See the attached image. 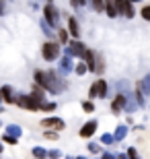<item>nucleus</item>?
Returning <instances> with one entry per match:
<instances>
[{"label": "nucleus", "mask_w": 150, "mask_h": 159, "mask_svg": "<svg viewBox=\"0 0 150 159\" xmlns=\"http://www.w3.org/2000/svg\"><path fill=\"white\" fill-rule=\"evenodd\" d=\"M58 35H60V41H64V43L68 41V31H66V29H60Z\"/></svg>", "instance_id": "obj_27"}, {"label": "nucleus", "mask_w": 150, "mask_h": 159, "mask_svg": "<svg viewBox=\"0 0 150 159\" xmlns=\"http://www.w3.org/2000/svg\"><path fill=\"white\" fill-rule=\"evenodd\" d=\"M127 155H130V159H140V157H138V153H136V149H134V147H130V149H127Z\"/></svg>", "instance_id": "obj_32"}, {"label": "nucleus", "mask_w": 150, "mask_h": 159, "mask_svg": "<svg viewBox=\"0 0 150 159\" xmlns=\"http://www.w3.org/2000/svg\"><path fill=\"white\" fill-rule=\"evenodd\" d=\"M127 99H130V97H127V95H117L115 97V101H113V103H111V110H113V114H117L121 110V107H126L127 106Z\"/></svg>", "instance_id": "obj_9"}, {"label": "nucleus", "mask_w": 150, "mask_h": 159, "mask_svg": "<svg viewBox=\"0 0 150 159\" xmlns=\"http://www.w3.org/2000/svg\"><path fill=\"white\" fill-rule=\"evenodd\" d=\"M140 89H142L146 95H150V72L144 77V81H142V87H140Z\"/></svg>", "instance_id": "obj_20"}, {"label": "nucleus", "mask_w": 150, "mask_h": 159, "mask_svg": "<svg viewBox=\"0 0 150 159\" xmlns=\"http://www.w3.org/2000/svg\"><path fill=\"white\" fill-rule=\"evenodd\" d=\"M117 89H119V91H126V89H127V83L126 81H119V83H117Z\"/></svg>", "instance_id": "obj_34"}, {"label": "nucleus", "mask_w": 150, "mask_h": 159, "mask_svg": "<svg viewBox=\"0 0 150 159\" xmlns=\"http://www.w3.org/2000/svg\"><path fill=\"white\" fill-rule=\"evenodd\" d=\"M0 112H2V107H0Z\"/></svg>", "instance_id": "obj_43"}, {"label": "nucleus", "mask_w": 150, "mask_h": 159, "mask_svg": "<svg viewBox=\"0 0 150 159\" xmlns=\"http://www.w3.org/2000/svg\"><path fill=\"white\" fill-rule=\"evenodd\" d=\"M95 130H97V120H88V122L80 128V136H82V139L92 136V134H95Z\"/></svg>", "instance_id": "obj_7"}, {"label": "nucleus", "mask_w": 150, "mask_h": 159, "mask_svg": "<svg viewBox=\"0 0 150 159\" xmlns=\"http://www.w3.org/2000/svg\"><path fill=\"white\" fill-rule=\"evenodd\" d=\"M6 134H11V136H21L23 134V128L21 126H17V124H11V126H6Z\"/></svg>", "instance_id": "obj_15"}, {"label": "nucleus", "mask_w": 150, "mask_h": 159, "mask_svg": "<svg viewBox=\"0 0 150 159\" xmlns=\"http://www.w3.org/2000/svg\"><path fill=\"white\" fill-rule=\"evenodd\" d=\"M82 110H84V112H88V114H91L92 110H95V106H92L91 101H84V103H82Z\"/></svg>", "instance_id": "obj_26"}, {"label": "nucleus", "mask_w": 150, "mask_h": 159, "mask_svg": "<svg viewBox=\"0 0 150 159\" xmlns=\"http://www.w3.org/2000/svg\"><path fill=\"white\" fill-rule=\"evenodd\" d=\"M142 17H144L146 21H150V6H144V8H142Z\"/></svg>", "instance_id": "obj_33"}, {"label": "nucleus", "mask_w": 150, "mask_h": 159, "mask_svg": "<svg viewBox=\"0 0 150 159\" xmlns=\"http://www.w3.org/2000/svg\"><path fill=\"white\" fill-rule=\"evenodd\" d=\"M0 153H2V145H0Z\"/></svg>", "instance_id": "obj_41"}, {"label": "nucleus", "mask_w": 150, "mask_h": 159, "mask_svg": "<svg viewBox=\"0 0 150 159\" xmlns=\"http://www.w3.org/2000/svg\"><path fill=\"white\" fill-rule=\"evenodd\" d=\"M84 58H87V64H88V70L95 72V68H97V54L91 52V50H87V54H84Z\"/></svg>", "instance_id": "obj_11"}, {"label": "nucleus", "mask_w": 150, "mask_h": 159, "mask_svg": "<svg viewBox=\"0 0 150 159\" xmlns=\"http://www.w3.org/2000/svg\"><path fill=\"white\" fill-rule=\"evenodd\" d=\"M4 141H6V143H11V145H17L19 139H17V136H11V134H4Z\"/></svg>", "instance_id": "obj_30"}, {"label": "nucleus", "mask_w": 150, "mask_h": 159, "mask_svg": "<svg viewBox=\"0 0 150 159\" xmlns=\"http://www.w3.org/2000/svg\"><path fill=\"white\" fill-rule=\"evenodd\" d=\"M74 72H76V75H80V77H82L84 72H88V64H82V62H78V64L74 66Z\"/></svg>", "instance_id": "obj_21"}, {"label": "nucleus", "mask_w": 150, "mask_h": 159, "mask_svg": "<svg viewBox=\"0 0 150 159\" xmlns=\"http://www.w3.org/2000/svg\"><path fill=\"white\" fill-rule=\"evenodd\" d=\"M31 97H35L39 103H43V87H41V85H35V87L31 89Z\"/></svg>", "instance_id": "obj_14"}, {"label": "nucleus", "mask_w": 150, "mask_h": 159, "mask_svg": "<svg viewBox=\"0 0 150 159\" xmlns=\"http://www.w3.org/2000/svg\"><path fill=\"white\" fill-rule=\"evenodd\" d=\"M4 12V0H0V15Z\"/></svg>", "instance_id": "obj_37"}, {"label": "nucleus", "mask_w": 150, "mask_h": 159, "mask_svg": "<svg viewBox=\"0 0 150 159\" xmlns=\"http://www.w3.org/2000/svg\"><path fill=\"white\" fill-rule=\"evenodd\" d=\"M41 126H45V128H56V130H62L66 124L62 122L60 118H45V120H41Z\"/></svg>", "instance_id": "obj_8"}, {"label": "nucleus", "mask_w": 150, "mask_h": 159, "mask_svg": "<svg viewBox=\"0 0 150 159\" xmlns=\"http://www.w3.org/2000/svg\"><path fill=\"white\" fill-rule=\"evenodd\" d=\"M78 159H84V157H78Z\"/></svg>", "instance_id": "obj_42"}, {"label": "nucleus", "mask_w": 150, "mask_h": 159, "mask_svg": "<svg viewBox=\"0 0 150 159\" xmlns=\"http://www.w3.org/2000/svg\"><path fill=\"white\" fill-rule=\"evenodd\" d=\"M88 151H92V153H101V147H99L97 143H88Z\"/></svg>", "instance_id": "obj_25"}, {"label": "nucleus", "mask_w": 150, "mask_h": 159, "mask_svg": "<svg viewBox=\"0 0 150 159\" xmlns=\"http://www.w3.org/2000/svg\"><path fill=\"white\" fill-rule=\"evenodd\" d=\"M105 11H107V15H109L111 19L117 17V6H115L113 0H105Z\"/></svg>", "instance_id": "obj_13"}, {"label": "nucleus", "mask_w": 150, "mask_h": 159, "mask_svg": "<svg viewBox=\"0 0 150 159\" xmlns=\"http://www.w3.org/2000/svg\"><path fill=\"white\" fill-rule=\"evenodd\" d=\"M72 68H74V66H72V60H70V56L66 54V56L60 60V70H62L64 75H68V72H72Z\"/></svg>", "instance_id": "obj_10"}, {"label": "nucleus", "mask_w": 150, "mask_h": 159, "mask_svg": "<svg viewBox=\"0 0 150 159\" xmlns=\"http://www.w3.org/2000/svg\"><path fill=\"white\" fill-rule=\"evenodd\" d=\"M58 54H60V46L58 43H54V41H47L45 46H43V58L45 60H56L58 58Z\"/></svg>", "instance_id": "obj_3"}, {"label": "nucleus", "mask_w": 150, "mask_h": 159, "mask_svg": "<svg viewBox=\"0 0 150 159\" xmlns=\"http://www.w3.org/2000/svg\"><path fill=\"white\" fill-rule=\"evenodd\" d=\"M115 6H117V12H121V15H127V11H130L127 0H115Z\"/></svg>", "instance_id": "obj_16"}, {"label": "nucleus", "mask_w": 150, "mask_h": 159, "mask_svg": "<svg viewBox=\"0 0 150 159\" xmlns=\"http://www.w3.org/2000/svg\"><path fill=\"white\" fill-rule=\"evenodd\" d=\"M17 103L21 107H25V110H31V112H37V110L41 107L39 101L35 99V97H29V95H19V97H17Z\"/></svg>", "instance_id": "obj_2"}, {"label": "nucleus", "mask_w": 150, "mask_h": 159, "mask_svg": "<svg viewBox=\"0 0 150 159\" xmlns=\"http://www.w3.org/2000/svg\"><path fill=\"white\" fill-rule=\"evenodd\" d=\"M113 141H115V136H113V134H109V132H105V134L101 136V143H103V145H111Z\"/></svg>", "instance_id": "obj_23"}, {"label": "nucleus", "mask_w": 150, "mask_h": 159, "mask_svg": "<svg viewBox=\"0 0 150 159\" xmlns=\"http://www.w3.org/2000/svg\"><path fill=\"white\" fill-rule=\"evenodd\" d=\"M31 153H33L37 159H43V157H47V155H49V151H45L43 147H33V151H31Z\"/></svg>", "instance_id": "obj_18"}, {"label": "nucleus", "mask_w": 150, "mask_h": 159, "mask_svg": "<svg viewBox=\"0 0 150 159\" xmlns=\"http://www.w3.org/2000/svg\"><path fill=\"white\" fill-rule=\"evenodd\" d=\"M2 97H4V101L6 103H15V93H12V87L11 85H4V87H2Z\"/></svg>", "instance_id": "obj_12"}, {"label": "nucleus", "mask_w": 150, "mask_h": 159, "mask_svg": "<svg viewBox=\"0 0 150 159\" xmlns=\"http://www.w3.org/2000/svg\"><path fill=\"white\" fill-rule=\"evenodd\" d=\"M136 103H138V106H144V97H142V91H136Z\"/></svg>", "instance_id": "obj_28"}, {"label": "nucleus", "mask_w": 150, "mask_h": 159, "mask_svg": "<svg viewBox=\"0 0 150 159\" xmlns=\"http://www.w3.org/2000/svg\"><path fill=\"white\" fill-rule=\"evenodd\" d=\"M0 99H4V97H2V91H0Z\"/></svg>", "instance_id": "obj_40"}, {"label": "nucleus", "mask_w": 150, "mask_h": 159, "mask_svg": "<svg viewBox=\"0 0 150 159\" xmlns=\"http://www.w3.org/2000/svg\"><path fill=\"white\" fill-rule=\"evenodd\" d=\"M117 159H130V155H126V153H123V155H119Z\"/></svg>", "instance_id": "obj_38"}, {"label": "nucleus", "mask_w": 150, "mask_h": 159, "mask_svg": "<svg viewBox=\"0 0 150 159\" xmlns=\"http://www.w3.org/2000/svg\"><path fill=\"white\" fill-rule=\"evenodd\" d=\"M60 155H62V153H60L58 149H54V151H49V155H47V157H49V159H60Z\"/></svg>", "instance_id": "obj_31"}, {"label": "nucleus", "mask_w": 150, "mask_h": 159, "mask_svg": "<svg viewBox=\"0 0 150 159\" xmlns=\"http://www.w3.org/2000/svg\"><path fill=\"white\" fill-rule=\"evenodd\" d=\"M126 134H127V128L126 126H117V130H115V141H121V139H126Z\"/></svg>", "instance_id": "obj_19"}, {"label": "nucleus", "mask_w": 150, "mask_h": 159, "mask_svg": "<svg viewBox=\"0 0 150 159\" xmlns=\"http://www.w3.org/2000/svg\"><path fill=\"white\" fill-rule=\"evenodd\" d=\"M92 8H95L97 12H101L105 8V0H92Z\"/></svg>", "instance_id": "obj_24"}, {"label": "nucleus", "mask_w": 150, "mask_h": 159, "mask_svg": "<svg viewBox=\"0 0 150 159\" xmlns=\"http://www.w3.org/2000/svg\"><path fill=\"white\" fill-rule=\"evenodd\" d=\"M41 110H45V112H52V110H56V103H41Z\"/></svg>", "instance_id": "obj_29"}, {"label": "nucleus", "mask_w": 150, "mask_h": 159, "mask_svg": "<svg viewBox=\"0 0 150 159\" xmlns=\"http://www.w3.org/2000/svg\"><path fill=\"white\" fill-rule=\"evenodd\" d=\"M35 81H37V85H41V87L45 89V91H52V93H62V81L58 79V75L54 70H35Z\"/></svg>", "instance_id": "obj_1"}, {"label": "nucleus", "mask_w": 150, "mask_h": 159, "mask_svg": "<svg viewBox=\"0 0 150 159\" xmlns=\"http://www.w3.org/2000/svg\"><path fill=\"white\" fill-rule=\"evenodd\" d=\"M43 15H45V21L52 25V27H56V25H58L60 15H58V8H56L54 4H47L45 8H43Z\"/></svg>", "instance_id": "obj_4"}, {"label": "nucleus", "mask_w": 150, "mask_h": 159, "mask_svg": "<svg viewBox=\"0 0 150 159\" xmlns=\"http://www.w3.org/2000/svg\"><path fill=\"white\" fill-rule=\"evenodd\" d=\"M68 27H70V33H72V37H78L80 33H78V23H76V19H68Z\"/></svg>", "instance_id": "obj_17"}, {"label": "nucleus", "mask_w": 150, "mask_h": 159, "mask_svg": "<svg viewBox=\"0 0 150 159\" xmlns=\"http://www.w3.org/2000/svg\"><path fill=\"white\" fill-rule=\"evenodd\" d=\"M66 54H68V56H80V58H84L87 48H84V43H80V41H72L68 46V50H66Z\"/></svg>", "instance_id": "obj_5"}, {"label": "nucleus", "mask_w": 150, "mask_h": 159, "mask_svg": "<svg viewBox=\"0 0 150 159\" xmlns=\"http://www.w3.org/2000/svg\"><path fill=\"white\" fill-rule=\"evenodd\" d=\"M103 159H117L113 153H103Z\"/></svg>", "instance_id": "obj_36"}, {"label": "nucleus", "mask_w": 150, "mask_h": 159, "mask_svg": "<svg viewBox=\"0 0 150 159\" xmlns=\"http://www.w3.org/2000/svg\"><path fill=\"white\" fill-rule=\"evenodd\" d=\"M107 95V83L105 81H97L91 85V97H105Z\"/></svg>", "instance_id": "obj_6"}, {"label": "nucleus", "mask_w": 150, "mask_h": 159, "mask_svg": "<svg viewBox=\"0 0 150 159\" xmlns=\"http://www.w3.org/2000/svg\"><path fill=\"white\" fill-rule=\"evenodd\" d=\"M78 2H80V6H82V4H84V2H87V0H78Z\"/></svg>", "instance_id": "obj_39"}, {"label": "nucleus", "mask_w": 150, "mask_h": 159, "mask_svg": "<svg viewBox=\"0 0 150 159\" xmlns=\"http://www.w3.org/2000/svg\"><path fill=\"white\" fill-rule=\"evenodd\" d=\"M130 99H127V106H126V112H130V114H134L136 112V107H138V103H134L132 101V95H127Z\"/></svg>", "instance_id": "obj_22"}, {"label": "nucleus", "mask_w": 150, "mask_h": 159, "mask_svg": "<svg viewBox=\"0 0 150 159\" xmlns=\"http://www.w3.org/2000/svg\"><path fill=\"white\" fill-rule=\"evenodd\" d=\"M45 139H49V141H56V139H58V134H56V132H45Z\"/></svg>", "instance_id": "obj_35"}]
</instances>
